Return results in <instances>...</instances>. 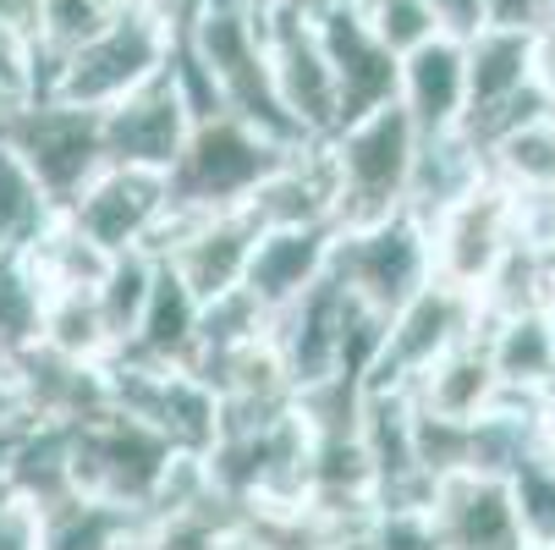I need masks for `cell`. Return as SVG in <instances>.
Wrapping results in <instances>:
<instances>
[{"instance_id":"19","label":"cell","mask_w":555,"mask_h":550,"mask_svg":"<svg viewBox=\"0 0 555 550\" xmlns=\"http://www.w3.org/2000/svg\"><path fill=\"white\" fill-rule=\"evenodd\" d=\"M479 342H485V358H490L495 385L506 397H528V402L555 397V336H550V308L544 303L485 314Z\"/></svg>"},{"instance_id":"44","label":"cell","mask_w":555,"mask_h":550,"mask_svg":"<svg viewBox=\"0 0 555 550\" xmlns=\"http://www.w3.org/2000/svg\"><path fill=\"white\" fill-rule=\"evenodd\" d=\"M23 100H28V89H23V84H12V77L0 72V127H7V116H12Z\"/></svg>"},{"instance_id":"33","label":"cell","mask_w":555,"mask_h":550,"mask_svg":"<svg viewBox=\"0 0 555 550\" xmlns=\"http://www.w3.org/2000/svg\"><path fill=\"white\" fill-rule=\"evenodd\" d=\"M352 12L363 17V28H369L396 61H402L408 50H418L424 39L440 34L424 0H352Z\"/></svg>"},{"instance_id":"22","label":"cell","mask_w":555,"mask_h":550,"mask_svg":"<svg viewBox=\"0 0 555 550\" xmlns=\"http://www.w3.org/2000/svg\"><path fill=\"white\" fill-rule=\"evenodd\" d=\"M413 408L435 413V419H451V424H479L495 397H501V385H495V369L485 358V342L479 336H467L456 342L451 353H440L418 380H413Z\"/></svg>"},{"instance_id":"26","label":"cell","mask_w":555,"mask_h":550,"mask_svg":"<svg viewBox=\"0 0 555 550\" xmlns=\"http://www.w3.org/2000/svg\"><path fill=\"white\" fill-rule=\"evenodd\" d=\"M231 523H236V512L215 490H204V496H188V501H171V507L138 512L127 550H220Z\"/></svg>"},{"instance_id":"30","label":"cell","mask_w":555,"mask_h":550,"mask_svg":"<svg viewBox=\"0 0 555 550\" xmlns=\"http://www.w3.org/2000/svg\"><path fill=\"white\" fill-rule=\"evenodd\" d=\"M154 248H127V254H111L105 276L94 281V308L105 320V336L116 342V353L132 342L138 331V314L149 303V286H154Z\"/></svg>"},{"instance_id":"1","label":"cell","mask_w":555,"mask_h":550,"mask_svg":"<svg viewBox=\"0 0 555 550\" xmlns=\"http://www.w3.org/2000/svg\"><path fill=\"white\" fill-rule=\"evenodd\" d=\"M177 55V7L171 0H143L116 17H105L77 50L55 55L39 77V94L77 105V111H111L132 89H143L154 72H166Z\"/></svg>"},{"instance_id":"20","label":"cell","mask_w":555,"mask_h":550,"mask_svg":"<svg viewBox=\"0 0 555 550\" xmlns=\"http://www.w3.org/2000/svg\"><path fill=\"white\" fill-rule=\"evenodd\" d=\"M331 243H336V226H259L243 286L270 308H292L308 286H320L331 270Z\"/></svg>"},{"instance_id":"41","label":"cell","mask_w":555,"mask_h":550,"mask_svg":"<svg viewBox=\"0 0 555 550\" xmlns=\"http://www.w3.org/2000/svg\"><path fill=\"white\" fill-rule=\"evenodd\" d=\"M0 28L39 55V0H0Z\"/></svg>"},{"instance_id":"24","label":"cell","mask_w":555,"mask_h":550,"mask_svg":"<svg viewBox=\"0 0 555 550\" xmlns=\"http://www.w3.org/2000/svg\"><path fill=\"white\" fill-rule=\"evenodd\" d=\"M160 259V254H154ZM198 297L193 286L160 259L154 265V286H149V303L138 314V331L132 342L121 347L127 358H149V363H193V347H198Z\"/></svg>"},{"instance_id":"48","label":"cell","mask_w":555,"mask_h":550,"mask_svg":"<svg viewBox=\"0 0 555 550\" xmlns=\"http://www.w3.org/2000/svg\"><path fill=\"white\" fill-rule=\"evenodd\" d=\"M12 496V485H7V468H0V501H7Z\"/></svg>"},{"instance_id":"40","label":"cell","mask_w":555,"mask_h":550,"mask_svg":"<svg viewBox=\"0 0 555 550\" xmlns=\"http://www.w3.org/2000/svg\"><path fill=\"white\" fill-rule=\"evenodd\" d=\"M533 94L555 111V23L533 34Z\"/></svg>"},{"instance_id":"39","label":"cell","mask_w":555,"mask_h":550,"mask_svg":"<svg viewBox=\"0 0 555 550\" xmlns=\"http://www.w3.org/2000/svg\"><path fill=\"white\" fill-rule=\"evenodd\" d=\"M23 424H34V419H28V402H23V385H17L12 363L0 358V440H12Z\"/></svg>"},{"instance_id":"43","label":"cell","mask_w":555,"mask_h":550,"mask_svg":"<svg viewBox=\"0 0 555 550\" xmlns=\"http://www.w3.org/2000/svg\"><path fill=\"white\" fill-rule=\"evenodd\" d=\"M220 550H270V545H264V539H259V534H254V528H248L243 517H236V523L225 528V539H220Z\"/></svg>"},{"instance_id":"25","label":"cell","mask_w":555,"mask_h":550,"mask_svg":"<svg viewBox=\"0 0 555 550\" xmlns=\"http://www.w3.org/2000/svg\"><path fill=\"white\" fill-rule=\"evenodd\" d=\"M0 468H7L12 496L34 501L39 512L77 496V485H72V430L66 424H44V419L23 424L12 440H0Z\"/></svg>"},{"instance_id":"37","label":"cell","mask_w":555,"mask_h":550,"mask_svg":"<svg viewBox=\"0 0 555 550\" xmlns=\"http://www.w3.org/2000/svg\"><path fill=\"white\" fill-rule=\"evenodd\" d=\"M446 39H473L485 28V0H424Z\"/></svg>"},{"instance_id":"6","label":"cell","mask_w":555,"mask_h":550,"mask_svg":"<svg viewBox=\"0 0 555 550\" xmlns=\"http://www.w3.org/2000/svg\"><path fill=\"white\" fill-rule=\"evenodd\" d=\"M429 220V259L435 281L479 297L485 281L501 270V259L517 248V193L501 188L490 171L467 182L456 199L424 215Z\"/></svg>"},{"instance_id":"8","label":"cell","mask_w":555,"mask_h":550,"mask_svg":"<svg viewBox=\"0 0 555 550\" xmlns=\"http://www.w3.org/2000/svg\"><path fill=\"white\" fill-rule=\"evenodd\" d=\"M313 7H281L259 12L264 23V50H270V84L297 127L302 143H325L341 127V94H336V72L325 61V44L313 34Z\"/></svg>"},{"instance_id":"49","label":"cell","mask_w":555,"mask_h":550,"mask_svg":"<svg viewBox=\"0 0 555 550\" xmlns=\"http://www.w3.org/2000/svg\"><path fill=\"white\" fill-rule=\"evenodd\" d=\"M550 336H555V303H550Z\"/></svg>"},{"instance_id":"23","label":"cell","mask_w":555,"mask_h":550,"mask_svg":"<svg viewBox=\"0 0 555 550\" xmlns=\"http://www.w3.org/2000/svg\"><path fill=\"white\" fill-rule=\"evenodd\" d=\"M485 171L517 199H555V111L533 105L517 121L495 127L485 143Z\"/></svg>"},{"instance_id":"31","label":"cell","mask_w":555,"mask_h":550,"mask_svg":"<svg viewBox=\"0 0 555 550\" xmlns=\"http://www.w3.org/2000/svg\"><path fill=\"white\" fill-rule=\"evenodd\" d=\"M39 342L55 347V353H66V358H83V363H111L116 358V342L105 336L94 292H50Z\"/></svg>"},{"instance_id":"47","label":"cell","mask_w":555,"mask_h":550,"mask_svg":"<svg viewBox=\"0 0 555 550\" xmlns=\"http://www.w3.org/2000/svg\"><path fill=\"white\" fill-rule=\"evenodd\" d=\"M522 550H555V539H528Z\"/></svg>"},{"instance_id":"4","label":"cell","mask_w":555,"mask_h":550,"mask_svg":"<svg viewBox=\"0 0 555 550\" xmlns=\"http://www.w3.org/2000/svg\"><path fill=\"white\" fill-rule=\"evenodd\" d=\"M292 154L286 143H275L270 132H259L254 121L231 116V111H198L188 127V143L166 171L171 188V215L188 209H236L248 204V193L259 188V177Z\"/></svg>"},{"instance_id":"36","label":"cell","mask_w":555,"mask_h":550,"mask_svg":"<svg viewBox=\"0 0 555 550\" xmlns=\"http://www.w3.org/2000/svg\"><path fill=\"white\" fill-rule=\"evenodd\" d=\"M555 23V0H485V28H506V34H539Z\"/></svg>"},{"instance_id":"45","label":"cell","mask_w":555,"mask_h":550,"mask_svg":"<svg viewBox=\"0 0 555 550\" xmlns=\"http://www.w3.org/2000/svg\"><path fill=\"white\" fill-rule=\"evenodd\" d=\"M254 12H281V7H313V0H243Z\"/></svg>"},{"instance_id":"21","label":"cell","mask_w":555,"mask_h":550,"mask_svg":"<svg viewBox=\"0 0 555 550\" xmlns=\"http://www.w3.org/2000/svg\"><path fill=\"white\" fill-rule=\"evenodd\" d=\"M259 226H336V182L320 143H302L259 177L243 204Z\"/></svg>"},{"instance_id":"17","label":"cell","mask_w":555,"mask_h":550,"mask_svg":"<svg viewBox=\"0 0 555 550\" xmlns=\"http://www.w3.org/2000/svg\"><path fill=\"white\" fill-rule=\"evenodd\" d=\"M352 297L325 276L320 286H308L292 308L275 314V353L292 374V391L320 385L341 369V336H347Z\"/></svg>"},{"instance_id":"50","label":"cell","mask_w":555,"mask_h":550,"mask_svg":"<svg viewBox=\"0 0 555 550\" xmlns=\"http://www.w3.org/2000/svg\"><path fill=\"white\" fill-rule=\"evenodd\" d=\"M171 7H182V0H171Z\"/></svg>"},{"instance_id":"7","label":"cell","mask_w":555,"mask_h":550,"mask_svg":"<svg viewBox=\"0 0 555 550\" xmlns=\"http://www.w3.org/2000/svg\"><path fill=\"white\" fill-rule=\"evenodd\" d=\"M479 325H485V308L473 292H456L446 281H424L402 308L385 314V331H379L374 363L363 374V391H413V380L440 353L479 336Z\"/></svg>"},{"instance_id":"13","label":"cell","mask_w":555,"mask_h":550,"mask_svg":"<svg viewBox=\"0 0 555 550\" xmlns=\"http://www.w3.org/2000/svg\"><path fill=\"white\" fill-rule=\"evenodd\" d=\"M254 238H259V220L243 204L236 209H188V215H171L160 226L154 254L193 286L198 303H209L231 286H243Z\"/></svg>"},{"instance_id":"11","label":"cell","mask_w":555,"mask_h":550,"mask_svg":"<svg viewBox=\"0 0 555 550\" xmlns=\"http://www.w3.org/2000/svg\"><path fill=\"white\" fill-rule=\"evenodd\" d=\"M12 149L34 166V177L50 188L55 204H66L77 188H83L100 166H105V149H100V111H77V105H61L50 94H28L7 127Z\"/></svg>"},{"instance_id":"29","label":"cell","mask_w":555,"mask_h":550,"mask_svg":"<svg viewBox=\"0 0 555 550\" xmlns=\"http://www.w3.org/2000/svg\"><path fill=\"white\" fill-rule=\"evenodd\" d=\"M138 512L94 501V496H66L44 512V550H127Z\"/></svg>"},{"instance_id":"2","label":"cell","mask_w":555,"mask_h":550,"mask_svg":"<svg viewBox=\"0 0 555 550\" xmlns=\"http://www.w3.org/2000/svg\"><path fill=\"white\" fill-rule=\"evenodd\" d=\"M418 143H424L418 127L396 100L347 116L320 143L331 182H336V226H363V220L402 209L413 188V166H418Z\"/></svg>"},{"instance_id":"12","label":"cell","mask_w":555,"mask_h":550,"mask_svg":"<svg viewBox=\"0 0 555 550\" xmlns=\"http://www.w3.org/2000/svg\"><path fill=\"white\" fill-rule=\"evenodd\" d=\"M193 116H198V105H193L182 72L171 61L166 72H154L143 89H132L127 100L100 111V149H105V161H121V166L171 171V161L188 143Z\"/></svg>"},{"instance_id":"42","label":"cell","mask_w":555,"mask_h":550,"mask_svg":"<svg viewBox=\"0 0 555 550\" xmlns=\"http://www.w3.org/2000/svg\"><path fill=\"white\" fill-rule=\"evenodd\" d=\"M528 451L555 474V397L539 402V413H533V446H528Z\"/></svg>"},{"instance_id":"5","label":"cell","mask_w":555,"mask_h":550,"mask_svg":"<svg viewBox=\"0 0 555 550\" xmlns=\"http://www.w3.org/2000/svg\"><path fill=\"white\" fill-rule=\"evenodd\" d=\"M358 308L385 314L402 308L424 281H435V259H429V220L402 204L379 220L363 226H336L331 243V270H325Z\"/></svg>"},{"instance_id":"14","label":"cell","mask_w":555,"mask_h":550,"mask_svg":"<svg viewBox=\"0 0 555 550\" xmlns=\"http://www.w3.org/2000/svg\"><path fill=\"white\" fill-rule=\"evenodd\" d=\"M446 550H522V517H517V496L512 479L495 468H456L440 474L424 496Z\"/></svg>"},{"instance_id":"27","label":"cell","mask_w":555,"mask_h":550,"mask_svg":"<svg viewBox=\"0 0 555 550\" xmlns=\"http://www.w3.org/2000/svg\"><path fill=\"white\" fill-rule=\"evenodd\" d=\"M55 220H61V204H55L50 188L34 177V166L12 149V138L0 132V243L34 248Z\"/></svg>"},{"instance_id":"28","label":"cell","mask_w":555,"mask_h":550,"mask_svg":"<svg viewBox=\"0 0 555 550\" xmlns=\"http://www.w3.org/2000/svg\"><path fill=\"white\" fill-rule=\"evenodd\" d=\"M44 276L28 248L0 243V358H17L39 342L44 331Z\"/></svg>"},{"instance_id":"9","label":"cell","mask_w":555,"mask_h":550,"mask_svg":"<svg viewBox=\"0 0 555 550\" xmlns=\"http://www.w3.org/2000/svg\"><path fill=\"white\" fill-rule=\"evenodd\" d=\"M105 385L116 408L166 430L182 451H209V440L220 435V397L193 363H149L116 353L105 363Z\"/></svg>"},{"instance_id":"46","label":"cell","mask_w":555,"mask_h":550,"mask_svg":"<svg viewBox=\"0 0 555 550\" xmlns=\"http://www.w3.org/2000/svg\"><path fill=\"white\" fill-rule=\"evenodd\" d=\"M94 7H100L105 17H116V12H127V7H143V0H94Z\"/></svg>"},{"instance_id":"16","label":"cell","mask_w":555,"mask_h":550,"mask_svg":"<svg viewBox=\"0 0 555 550\" xmlns=\"http://www.w3.org/2000/svg\"><path fill=\"white\" fill-rule=\"evenodd\" d=\"M308 17H313V34H320L325 61L336 72L341 121L396 100V55L363 28V17L352 12V0H313Z\"/></svg>"},{"instance_id":"38","label":"cell","mask_w":555,"mask_h":550,"mask_svg":"<svg viewBox=\"0 0 555 550\" xmlns=\"http://www.w3.org/2000/svg\"><path fill=\"white\" fill-rule=\"evenodd\" d=\"M0 72H7L12 84H23L28 94H39V55L23 39H12L7 28H0Z\"/></svg>"},{"instance_id":"15","label":"cell","mask_w":555,"mask_h":550,"mask_svg":"<svg viewBox=\"0 0 555 550\" xmlns=\"http://www.w3.org/2000/svg\"><path fill=\"white\" fill-rule=\"evenodd\" d=\"M467 105H462V132L485 143L495 127L517 121L522 111L539 105L533 94V39L506 34V28H479L467 44Z\"/></svg>"},{"instance_id":"10","label":"cell","mask_w":555,"mask_h":550,"mask_svg":"<svg viewBox=\"0 0 555 550\" xmlns=\"http://www.w3.org/2000/svg\"><path fill=\"white\" fill-rule=\"evenodd\" d=\"M61 215L105 254L154 248L160 226L171 220V188H166V171L105 161L83 188L61 204Z\"/></svg>"},{"instance_id":"32","label":"cell","mask_w":555,"mask_h":550,"mask_svg":"<svg viewBox=\"0 0 555 550\" xmlns=\"http://www.w3.org/2000/svg\"><path fill=\"white\" fill-rule=\"evenodd\" d=\"M28 254H34L39 276H44V292H94V281H100L105 265H111V254L94 248L66 215L44 231Z\"/></svg>"},{"instance_id":"34","label":"cell","mask_w":555,"mask_h":550,"mask_svg":"<svg viewBox=\"0 0 555 550\" xmlns=\"http://www.w3.org/2000/svg\"><path fill=\"white\" fill-rule=\"evenodd\" d=\"M100 23H105V12L94 0H39V77L55 55L77 50Z\"/></svg>"},{"instance_id":"18","label":"cell","mask_w":555,"mask_h":550,"mask_svg":"<svg viewBox=\"0 0 555 550\" xmlns=\"http://www.w3.org/2000/svg\"><path fill=\"white\" fill-rule=\"evenodd\" d=\"M467 39H424L396 61V105L408 111L418 138H446L462 132V105H467Z\"/></svg>"},{"instance_id":"35","label":"cell","mask_w":555,"mask_h":550,"mask_svg":"<svg viewBox=\"0 0 555 550\" xmlns=\"http://www.w3.org/2000/svg\"><path fill=\"white\" fill-rule=\"evenodd\" d=\"M0 550H44V512L23 496L0 501Z\"/></svg>"},{"instance_id":"3","label":"cell","mask_w":555,"mask_h":550,"mask_svg":"<svg viewBox=\"0 0 555 550\" xmlns=\"http://www.w3.org/2000/svg\"><path fill=\"white\" fill-rule=\"evenodd\" d=\"M72 430V485L77 496H94V501H111V507H127V512H149L160 501L171 468L182 457V446L154 430L149 419L105 402L94 408L89 419L66 424Z\"/></svg>"}]
</instances>
